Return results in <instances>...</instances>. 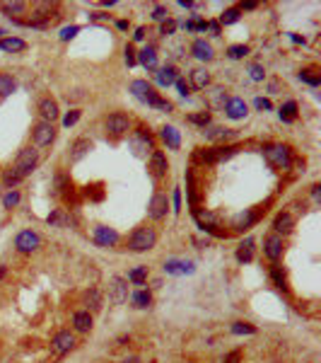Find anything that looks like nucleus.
<instances>
[{
  "instance_id": "nucleus-1",
  "label": "nucleus",
  "mask_w": 321,
  "mask_h": 363,
  "mask_svg": "<svg viewBox=\"0 0 321 363\" xmlns=\"http://www.w3.org/2000/svg\"><path fill=\"white\" fill-rule=\"evenodd\" d=\"M155 242H157V232L152 228H138L130 237L128 247L133 252H147V249L155 247Z\"/></svg>"
},
{
  "instance_id": "nucleus-2",
  "label": "nucleus",
  "mask_w": 321,
  "mask_h": 363,
  "mask_svg": "<svg viewBox=\"0 0 321 363\" xmlns=\"http://www.w3.org/2000/svg\"><path fill=\"white\" fill-rule=\"evenodd\" d=\"M36 167V150L34 148H24L19 155H17V162H15V172L24 179L27 174H32V170Z\"/></svg>"
},
{
  "instance_id": "nucleus-3",
  "label": "nucleus",
  "mask_w": 321,
  "mask_h": 363,
  "mask_svg": "<svg viewBox=\"0 0 321 363\" xmlns=\"http://www.w3.org/2000/svg\"><path fill=\"white\" fill-rule=\"evenodd\" d=\"M263 153H266V160H268L273 167L285 170V167L290 165V150H287L285 145H268Z\"/></svg>"
},
{
  "instance_id": "nucleus-4",
  "label": "nucleus",
  "mask_w": 321,
  "mask_h": 363,
  "mask_svg": "<svg viewBox=\"0 0 321 363\" xmlns=\"http://www.w3.org/2000/svg\"><path fill=\"white\" fill-rule=\"evenodd\" d=\"M109 298L114 305H124L128 300V281L121 279V276H114L109 281Z\"/></svg>"
},
{
  "instance_id": "nucleus-5",
  "label": "nucleus",
  "mask_w": 321,
  "mask_h": 363,
  "mask_svg": "<svg viewBox=\"0 0 321 363\" xmlns=\"http://www.w3.org/2000/svg\"><path fill=\"white\" fill-rule=\"evenodd\" d=\"M130 129V121L126 114H121V112H116V114H111L109 119H107V131L114 136V138H119V136H124L126 131Z\"/></svg>"
},
{
  "instance_id": "nucleus-6",
  "label": "nucleus",
  "mask_w": 321,
  "mask_h": 363,
  "mask_svg": "<svg viewBox=\"0 0 321 363\" xmlns=\"http://www.w3.org/2000/svg\"><path fill=\"white\" fill-rule=\"evenodd\" d=\"M54 138H56V129H54V124H49V121H39V124L34 126V143L39 145V148L51 145Z\"/></svg>"
},
{
  "instance_id": "nucleus-7",
  "label": "nucleus",
  "mask_w": 321,
  "mask_h": 363,
  "mask_svg": "<svg viewBox=\"0 0 321 363\" xmlns=\"http://www.w3.org/2000/svg\"><path fill=\"white\" fill-rule=\"evenodd\" d=\"M39 245H41V237H39L36 232H32V230H24V232H19V235L15 237V247H17L19 252H34Z\"/></svg>"
},
{
  "instance_id": "nucleus-8",
  "label": "nucleus",
  "mask_w": 321,
  "mask_h": 363,
  "mask_svg": "<svg viewBox=\"0 0 321 363\" xmlns=\"http://www.w3.org/2000/svg\"><path fill=\"white\" fill-rule=\"evenodd\" d=\"M130 92H133L140 102H147V104L157 97V92L152 90V85H147V80H133V82H130Z\"/></svg>"
},
{
  "instance_id": "nucleus-9",
  "label": "nucleus",
  "mask_w": 321,
  "mask_h": 363,
  "mask_svg": "<svg viewBox=\"0 0 321 363\" xmlns=\"http://www.w3.org/2000/svg\"><path fill=\"white\" fill-rule=\"evenodd\" d=\"M167 170H169L167 155H164V153H160V150H155V153L150 155V172H152V177H155V179H160V177H164V174H167Z\"/></svg>"
},
{
  "instance_id": "nucleus-10",
  "label": "nucleus",
  "mask_w": 321,
  "mask_h": 363,
  "mask_svg": "<svg viewBox=\"0 0 321 363\" xmlns=\"http://www.w3.org/2000/svg\"><path fill=\"white\" fill-rule=\"evenodd\" d=\"M94 242L102 245V247H111L119 242V232L111 230V228H104V225H97L94 228Z\"/></svg>"
},
{
  "instance_id": "nucleus-11",
  "label": "nucleus",
  "mask_w": 321,
  "mask_h": 363,
  "mask_svg": "<svg viewBox=\"0 0 321 363\" xmlns=\"http://www.w3.org/2000/svg\"><path fill=\"white\" fill-rule=\"evenodd\" d=\"M39 114H41L44 121L54 124V121L58 119V104H56V99H51V97L41 99V102H39Z\"/></svg>"
},
{
  "instance_id": "nucleus-12",
  "label": "nucleus",
  "mask_w": 321,
  "mask_h": 363,
  "mask_svg": "<svg viewBox=\"0 0 321 363\" xmlns=\"http://www.w3.org/2000/svg\"><path fill=\"white\" fill-rule=\"evenodd\" d=\"M51 346H54L56 354H65V351H70V349L75 346V337H72L70 332H58V334L54 337Z\"/></svg>"
},
{
  "instance_id": "nucleus-13",
  "label": "nucleus",
  "mask_w": 321,
  "mask_h": 363,
  "mask_svg": "<svg viewBox=\"0 0 321 363\" xmlns=\"http://www.w3.org/2000/svg\"><path fill=\"white\" fill-rule=\"evenodd\" d=\"M167 209H169L167 196H164V194H155L152 201H150V216L155 218V220H160V218L167 216Z\"/></svg>"
},
{
  "instance_id": "nucleus-14",
  "label": "nucleus",
  "mask_w": 321,
  "mask_h": 363,
  "mask_svg": "<svg viewBox=\"0 0 321 363\" xmlns=\"http://www.w3.org/2000/svg\"><path fill=\"white\" fill-rule=\"evenodd\" d=\"M263 252H266V257H268V259H273V262H275V259L283 254V240H280L278 235H270V237L263 242Z\"/></svg>"
},
{
  "instance_id": "nucleus-15",
  "label": "nucleus",
  "mask_w": 321,
  "mask_h": 363,
  "mask_svg": "<svg viewBox=\"0 0 321 363\" xmlns=\"http://www.w3.org/2000/svg\"><path fill=\"white\" fill-rule=\"evenodd\" d=\"M89 150H92V143L87 138H77L75 143L70 145V162H80Z\"/></svg>"
},
{
  "instance_id": "nucleus-16",
  "label": "nucleus",
  "mask_w": 321,
  "mask_h": 363,
  "mask_svg": "<svg viewBox=\"0 0 321 363\" xmlns=\"http://www.w3.org/2000/svg\"><path fill=\"white\" fill-rule=\"evenodd\" d=\"M225 112H227V116H230V119H244V116H247V104H244V99L232 97V99H227Z\"/></svg>"
},
{
  "instance_id": "nucleus-17",
  "label": "nucleus",
  "mask_w": 321,
  "mask_h": 363,
  "mask_svg": "<svg viewBox=\"0 0 321 363\" xmlns=\"http://www.w3.org/2000/svg\"><path fill=\"white\" fill-rule=\"evenodd\" d=\"M191 51H193V56H196L198 61H210V58H213V46H210L208 41H203V39L193 41Z\"/></svg>"
},
{
  "instance_id": "nucleus-18",
  "label": "nucleus",
  "mask_w": 321,
  "mask_h": 363,
  "mask_svg": "<svg viewBox=\"0 0 321 363\" xmlns=\"http://www.w3.org/2000/svg\"><path fill=\"white\" fill-rule=\"evenodd\" d=\"M273 228H275V232L290 235L292 228H295V220H292L290 213H280V216H275V220H273Z\"/></svg>"
},
{
  "instance_id": "nucleus-19",
  "label": "nucleus",
  "mask_w": 321,
  "mask_h": 363,
  "mask_svg": "<svg viewBox=\"0 0 321 363\" xmlns=\"http://www.w3.org/2000/svg\"><path fill=\"white\" fill-rule=\"evenodd\" d=\"M167 274H191L193 271V262H179V259H169L164 264Z\"/></svg>"
},
{
  "instance_id": "nucleus-20",
  "label": "nucleus",
  "mask_w": 321,
  "mask_h": 363,
  "mask_svg": "<svg viewBox=\"0 0 321 363\" xmlns=\"http://www.w3.org/2000/svg\"><path fill=\"white\" fill-rule=\"evenodd\" d=\"M24 49H27V44H24L22 39H17V37H7V39H0V51L19 54V51H24Z\"/></svg>"
},
{
  "instance_id": "nucleus-21",
  "label": "nucleus",
  "mask_w": 321,
  "mask_h": 363,
  "mask_svg": "<svg viewBox=\"0 0 321 363\" xmlns=\"http://www.w3.org/2000/svg\"><path fill=\"white\" fill-rule=\"evenodd\" d=\"M72 325L77 332H89L92 329V315L89 312H75L72 315Z\"/></svg>"
},
{
  "instance_id": "nucleus-22",
  "label": "nucleus",
  "mask_w": 321,
  "mask_h": 363,
  "mask_svg": "<svg viewBox=\"0 0 321 363\" xmlns=\"http://www.w3.org/2000/svg\"><path fill=\"white\" fill-rule=\"evenodd\" d=\"M191 85L196 90H203V87H208L210 85V73L205 71V68H196L191 73Z\"/></svg>"
},
{
  "instance_id": "nucleus-23",
  "label": "nucleus",
  "mask_w": 321,
  "mask_h": 363,
  "mask_svg": "<svg viewBox=\"0 0 321 363\" xmlns=\"http://www.w3.org/2000/svg\"><path fill=\"white\" fill-rule=\"evenodd\" d=\"M162 138H164V143L169 145V148H174V150H177V148L181 145L179 131H177L174 126H164V129H162Z\"/></svg>"
},
{
  "instance_id": "nucleus-24",
  "label": "nucleus",
  "mask_w": 321,
  "mask_h": 363,
  "mask_svg": "<svg viewBox=\"0 0 321 363\" xmlns=\"http://www.w3.org/2000/svg\"><path fill=\"white\" fill-rule=\"evenodd\" d=\"M157 82H160L162 87H169V85H174V82H177V71H174L172 66H167V68L157 71Z\"/></svg>"
},
{
  "instance_id": "nucleus-25",
  "label": "nucleus",
  "mask_w": 321,
  "mask_h": 363,
  "mask_svg": "<svg viewBox=\"0 0 321 363\" xmlns=\"http://www.w3.org/2000/svg\"><path fill=\"white\" fill-rule=\"evenodd\" d=\"M138 61H140L145 68H155V63H157V54H155V49H152V46L143 49V51L138 54Z\"/></svg>"
},
{
  "instance_id": "nucleus-26",
  "label": "nucleus",
  "mask_w": 321,
  "mask_h": 363,
  "mask_svg": "<svg viewBox=\"0 0 321 363\" xmlns=\"http://www.w3.org/2000/svg\"><path fill=\"white\" fill-rule=\"evenodd\" d=\"M85 303H87V307L92 310V312H97L99 307H102V295H99V290L97 288H89L85 293Z\"/></svg>"
},
{
  "instance_id": "nucleus-27",
  "label": "nucleus",
  "mask_w": 321,
  "mask_h": 363,
  "mask_svg": "<svg viewBox=\"0 0 321 363\" xmlns=\"http://www.w3.org/2000/svg\"><path fill=\"white\" fill-rule=\"evenodd\" d=\"M237 153V145H225V148H213V162H222Z\"/></svg>"
},
{
  "instance_id": "nucleus-28",
  "label": "nucleus",
  "mask_w": 321,
  "mask_h": 363,
  "mask_svg": "<svg viewBox=\"0 0 321 363\" xmlns=\"http://www.w3.org/2000/svg\"><path fill=\"white\" fill-rule=\"evenodd\" d=\"M254 220H256V213H254V211H247V213H239V216H234V220H232V223H234V228H237V230H244V228H249Z\"/></svg>"
},
{
  "instance_id": "nucleus-29",
  "label": "nucleus",
  "mask_w": 321,
  "mask_h": 363,
  "mask_svg": "<svg viewBox=\"0 0 321 363\" xmlns=\"http://www.w3.org/2000/svg\"><path fill=\"white\" fill-rule=\"evenodd\" d=\"M15 80L10 77V75H5V73H0V97H7V95H12L15 92Z\"/></svg>"
},
{
  "instance_id": "nucleus-30",
  "label": "nucleus",
  "mask_w": 321,
  "mask_h": 363,
  "mask_svg": "<svg viewBox=\"0 0 321 363\" xmlns=\"http://www.w3.org/2000/svg\"><path fill=\"white\" fill-rule=\"evenodd\" d=\"M205 136H208L210 141H227V138L234 136V131H230V129H210Z\"/></svg>"
},
{
  "instance_id": "nucleus-31",
  "label": "nucleus",
  "mask_w": 321,
  "mask_h": 363,
  "mask_svg": "<svg viewBox=\"0 0 321 363\" xmlns=\"http://www.w3.org/2000/svg\"><path fill=\"white\" fill-rule=\"evenodd\" d=\"M145 279H147V267H138V269H133L128 274V281H133L135 286H143Z\"/></svg>"
},
{
  "instance_id": "nucleus-32",
  "label": "nucleus",
  "mask_w": 321,
  "mask_h": 363,
  "mask_svg": "<svg viewBox=\"0 0 321 363\" xmlns=\"http://www.w3.org/2000/svg\"><path fill=\"white\" fill-rule=\"evenodd\" d=\"M295 116H297V102H287L280 109V119L283 121H295Z\"/></svg>"
},
{
  "instance_id": "nucleus-33",
  "label": "nucleus",
  "mask_w": 321,
  "mask_h": 363,
  "mask_svg": "<svg viewBox=\"0 0 321 363\" xmlns=\"http://www.w3.org/2000/svg\"><path fill=\"white\" fill-rule=\"evenodd\" d=\"M152 303V295L147 293V290H138V293H133V305L135 307H147Z\"/></svg>"
},
{
  "instance_id": "nucleus-34",
  "label": "nucleus",
  "mask_w": 321,
  "mask_h": 363,
  "mask_svg": "<svg viewBox=\"0 0 321 363\" xmlns=\"http://www.w3.org/2000/svg\"><path fill=\"white\" fill-rule=\"evenodd\" d=\"M239 15H242V10H239V7H230V10H225V12H222L220 22H222V24H234V22L239 19Z\"/></svg>"
},
{
  "instance_id": "nucleus-35",
  "label": "nucleus",
  "mask_w": 321,
  "mask_h": 363,
  "mask_svg": "<svg viewBox=\"0 0 321 363\" xmlns=\"http://www.w3.org/2000/svg\"><path fill=\"white\" fill-rule=\"evenodd\" d=\"M251 245H254L251 240H247V242L239 245V249H237V259L239 262H249L251 259Z\"/></svg>"
},
{
  "instance_id": "nucleus-36",
  "label": "nucleus",
  "mask_w": 321,
  "mask_h": 363,
  "mask_svg": "<svg viewBox=\"0 0 321 363\" xmlns=\"http://www.w3.org/2000/svg\"><path fill=\"white\" fill-rule=\"evenodd\" d=\"M270 276H273V284H275L280 290L287 288V281H285V274L280 271V267H273V269H270Z\"/></svg>"
},
{
  "instance_id": "nucleus-37",
  "label": "nucleus",
  "mask_w": 321,
  "mask_h": 363,
  "mask_svg": "<svg viewBox=\"0 0 321 363\" xmlns=\"http://www.w3.org/2000/svg\"><path fill=\"white\" fill-rule=\"evenodd\" d=\"M247 54H249V46H242V44H239V46H230V49H227V56H230L232 61H237V58H244Z\"/></svg>"
},
{
  "instance_id": "nucleus-38",
  "label": "nucleus",
  "mask_w": 321,
  "mask_h": 363,
  "mask_svg": "<svg viewBox=\"0 0 321 363\" xmlns=\"http://www.w3.org/2000/svg\"><path fill=\"white\" fill-rule=\"evenodd\" d=\"M19 182H22V177H19V174H17L12 167H10V170L2 174V184H5V187H15V184H19Z\"/></svg>"
},
{
  "instance_id": "nucleus-39",
  "label": "nucleus",
  "mask_w": 321,
  "mask_h": 363,
  "mask_svg": "<svg viewBox=\"0 0 321 363\" xmlns=\"http://www.w3.org/2000/svg\"><path fill=\"white\" fill-rule=\"evenodd\" d=\"M232 332H234V334H254L256 327H254V325H247V322H234V325H232Z\"/></svg>"
},
{
  "instance_id": "nucleus-40",
  "label": "nucleus",
  "mask_w": 321,
  "mask_h": 363,
  "mask_svg": "<svg viewBox=\"0 0 321 363\" xmlns=\"http://www.w3.org/2000/svg\"><path fill=\"white\" fill-rule=\"evenodd\" d=\"M24 2H2V10L7 12V15H19V12H24Z\"/></svg>"
},
{
  "instance_id": "nucleus-41",
  "label": "nucleus",
  "mask_w": 321,
  "mask_h": 363,
  "mask_svg": "<svg viewBox=\"0 0 321 363\" xmlns=\"http://www.w3.org/2000/svg\"><path fill=\"white\" fill-rule=\"evenodd\" d=\"M17 204H19V191H12V189H10V191L5 194V199H2V206H5V209H12V206H17Z\"/></svg>"
},
{
  "instance_id": "nucleus-42",
  "label": "nucleus",
  "mask_w": 321,
  "mask_h": 363,
  "mask_svg": "<svg viewBox=\"0 0 321 363\" xmlns=\"http://www.w3.org/2000/svg\"><path fill=\"white\" fill-rule=\"evenodd\" d=\"M150 107H155V109H160V112H172V102H167V99H162L160 95L150 102Z\"/></svg>"
},
{
  "instance_id": "nucleus-43",
  "label": "nucleus",
  "mask_w": 321,
  "mask_h": 363,
  "mask_svg": "<svg viewBox=\"0 0 321 363\" xmlns=\"http://www.w3.org/2000/svg\"><path fill=\"white\" fill-rule=\"evenodd\" d=\"M300 77H302L304 82H309V85H314V87H317V85H319V82H321V77H319V75H317V73H314V71H302V73H300Z\"/></svg>"
},
{
  "instance_id": "nucleus-44",
  "label": "nucleus",
  "mask_w": 321,
  "mask_h": 363,
  "mask_svg": "<svg viewBox=\"0 0 321 363\" xmlns=\"http://www.w3.org/2000/svg\"><path fill=\"white\" fill-rule=\"evenodd\" d=\"M191 121H193V124H198V126H208V124H210V114H208V112L191 114Z\"/></svg>"
},
{
  "instance_id": "nucleus-45",
  "label": "nucleus",
  "mask_w": 321,
  "mask_h": 363,
  "mask_svg": "<svg viewBox=\"0 0 321 363\" xmlns=\"http://www.w3.org/2000/svg\"><path fill=\"white\" fill-rule=\"evenodd\" d=\"M174 29H177V22L174 19H164L162 27H160V34L162 37H169V34H174Z\"/></svg>"
},
{
  "instance_id": "nucleus-46",
  "label": "nucleus",
  "mask_w": 321,
  "mask_h": 363,
  "mask_svg": "<svg viewBox=\"0 0 321 363\" xmlns=\"http://www.w3.org/2000/svg\"><path fill=\"white\" fill-rule=\"evenodd\" d=\"M77 32H80V27H77V24H72V27H65L63 32H61V39H63V41H68V39H72Z\"/></svg>"
},
{
  "instance_id": "nucleus-47",
  "label": "nucleus",
  "mask_w": 321,
  "mask_h": 363,
  "mask_svg": "<svg viewBox=\"0 0 321 363\" xmlns=\"http://www.w3.org/2000/svg\"><path fill=\"white\" fill-rule=\"evenodd\" d=\"M77 119H80V109H72V112H70V114H68V116L63 119V124L68 126V129H70L72 124H77Z\"/></svg>"
},
{
  "instance_id": "nucleus-48",
  "label": "nucleus",
  "mask_w": 321,
  "mask_h": 363,
  "mask_svg": "<svg viewBox=\"0 0 321 363\" xmlns=\"http://www.w3.org/2000/svg\"><path fill=\"white\" fill-rule=\"evenodd\" d=\"M49 223H51V225H65L68 220H65L63 213H54V216H49Z\"/></svg>"
},
{
  "instance_id": "nucleus-49",
  "label": "nucleus",
  "mask_w": 321,
  "mask_h": 363,
  "mask_svg": "<svg viewBox=\"0 0 321 363\" xmlns=\"http://www.w3.org/2000/svg\"><path fill=\"white\" fill-rule=\"evenodd\" d=\"M174 85H177L179 95H184V97L189 95V85H186V80H179V77H177V82H174Z\"/></svg>"
},
{
  "instance_id": "nucleus-50",
  "label": "nucleus",
  "mask_w": 321,
  "mask_h": 363,
  "mask_svg": "<svg viewBox=\"0 0 321 363\" xmlns=\"http://www.w3.org/2000/svg\"><path fill=\"white\" fill-rule=\"evenodd\" d=\"M239 359H242V354H239V351H232V354H227V356L222 359V363H239Z\"/></svg>"
},
{
  "instance_id": "nucleus-51",
  "label": "nucleus",
  "mask_w": 321,
  "mask_h": 363,
  "mask_svg": "<svg viewBox=\"0 0 321 363\" xmlns=\"http://www.w3.org/2000/svg\"><path fill=\"white\" fill-rule=\"evenodd\" d=\"M152 17L164 22V19H167V10H164V7H155V10H152Z\"/></svg>"
},
{
  "instance_id": "nucleus-52",
  "label": "nucleus",
  "mask_w": 321,
  "mask_h": 363,
  "mask_svg": "<svg viewBox=\"0 0 321 363\" xmlns=\"http://www.w3.org/2000/svg\"><path fill=\"white\" fill-rule=\"evenodd\" d=\"M249 73H251V77H254V80H263V68H261V66H251Z\"/></svg>"
},
{
  "instance_id": "nucleus-53",
  "label": "nucleus",
  "mask_w": 321,
  "mask_h": 363,
  "mask_svg": "<svg viewBox=\"0 0 321 363\" xmlns=\"http://www.w3.org/2000/svg\"><path fill=\"white\" fill-rule=\"evenodd\" d=\"M126 63H128V66H135V51H133V49H126Z\"/></svg>"
},
{
  "instance_id": "nucleus-54",
  "label": "nucleus",
  "mask_w": 321,
  "mask_h": 363,
  "mask_svg": "<svg viewBox=\"0 0 321 363\" xmlns=\"http://www.w3.org/2000/svg\"><path fill=\"white\" fill-rule=\"evenodd\" d=\"M256 109H270V102H268V99H263V97H258V99H256Z\"/></svg>"
},
{
  "instance_id": "nucleus-55",
  "label": "nucleus",
  "mask_w": 321,
  "mask_h": 363,
  "mask_svg": "<svg viewBox=\"0 0 321 363\" xmlns=\"http://www.w3.org/2000/svg\"><path fill=\"white\" fill-rule=\"evenodd\" d=\"M208 29H210V32H213L215 37L220 34V24H217V22H208Z\"/></svg>"
},
{
  "instance_id": "nucleus-56",
  "label": "nucleus",
  "mask_w": 321,
  "mask_h": 363,
  "mask_svg": "<svg viewBox=\"0 0 321 363\" xmlns=\"http://www.w3.org/2000/svg\"><path fill=\"white\" fill-rule=\"evenodd\" d=\"M133 37H135V41H140V39H143V37H145V27H138V29H135V34H133Z\"/></svg>"
},
{
  "instance_id": "nucleus-57",
  "label": "nucleus",
  "mask_w": 321,
  "mask_h": 363,
  "mask_svg": "<svg viewBox=\"0 0 321 363\" xmlns=\"http://www.w3.org/2000/svg\"><path fill=\"white\" fill-rule=\"evenodd\" d=\"M242 7H244V10H254V7H256V2H244Z\"/></svg>"
},
{
  "instance_id": "nucleus-58",
  "label": "nucleus",
  "mask_w": 321,
  "mask_h": 363,
  "mask_svg": "<svg viewBox=\"0 0 321 363\" xmlns=\"http://www.w3.org/2000/svg\"><path fill=\"white\" fill-rule=\"evenodd\" d=\"M174 206H177V211H179V189L174 191Z\"/></svg>"
},
{
  "instance_id": "nucleus-59",
  "label": "nucleus",
  "mask_w": 321,
  "mask_h": 363,
  "mask_svg": "<svg viewBox=\"0 0 321 363\" xmlns=\"http://www.w3.org/2000/svg\"><path fill=\"white\" fill-rule=\"evenodd\" d=\"M124 363H140V359H126Z\"/></svg>"
},
{
  "instance_id": "nucleus-60",
  "label": "nucleus",
  "mask_w": 321,
  "mask_h": 363,
  "mask_svg": "<svg viewBox=\"0 0 321 363\" xmlns=\"http://www.w3.org/2000/svg\"><path fill=\"white\" fill-rule=\"evenodd\" d=\"M2 274H5V267H2V264H0V276H2Z\"/></svg>"
},
{
  "instance_id": "nucleus-61",
  "label": "nucleus",
  "mask_w": 321,
  "mask_h": 363,
  "mask_svg": "<svg viewBox=\"0 0 321 363\" xmlns=\"http://www.w3.org/2000/svg\"><path fill=\"white\" fill-rule=\"evenodd\" d=\"M0 34H2V32H0Z\"/></svg>"
}]
</instances>
